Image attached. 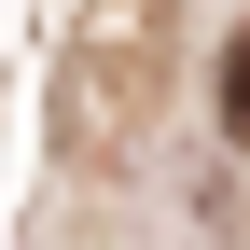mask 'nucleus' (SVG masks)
<instances>
[{
    "mask_svg": "<svg viewBox=\"0 0 250 250\" xmlns=\"http://www.w3.org/2000/svg\"><path fill=\"white\" fill-rule=\"evenodd\" d=\"M223 125H236V139H250V28H236V42H223Z\"/></svg>",
    "mask_w": 250,
    "mask_h": 250,
    "instance_id": "1",
    "label": "nucleus"
}]
</instances>
